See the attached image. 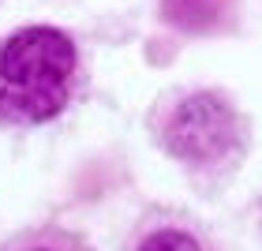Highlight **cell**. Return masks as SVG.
Segmentation results:
<instances>
[{
    "label": "cell",
    "mask_w": 262,
    "mask_h": 251,
    "mask_svg": "<svg viewBox=\"0 0 262 251\" xmlns=\"http://www.w3.org/2000/svg\"><path fill=\"white\" fill-rule=\"evenodd\" d=\"M75 75V45L60 30L30 27L0 49V113L11 120H49L64 109Z\"/></svg>",
    "instance_id": "1"
},
{
    "label": "cell",
    "mask_w": 262,
    "mask_h": 251,
    "mask_svg": "<svg viewBox=\"0 0 262 251\" xmlns=\"http://www.w3.org/2000/svg\"><path fill=\"white\" fill-rule=\"evenodd\" d=\"M236 139V116L221 98L213 94H191L176 105V113L165 124V142L184 161H213L232 147Z\"/></svg>",
    "instance_id": "2"
},
{
    "label": "cell",
    "mask_w": 262,
    "mask_h": 251,
    "mask_svg": "<svg viewBox=\"0 0 262 251\" xmlns=\"http://www.w3.org/2000/svg\"><path fill=\"white\" fill-rule=\"evenodd\" d=\"M139 251H202L199 240L191 233H180V229H161V233H150L146 240L139 244Z\"/></svg>",
    "instance_id": "3"
}]
</instances>
